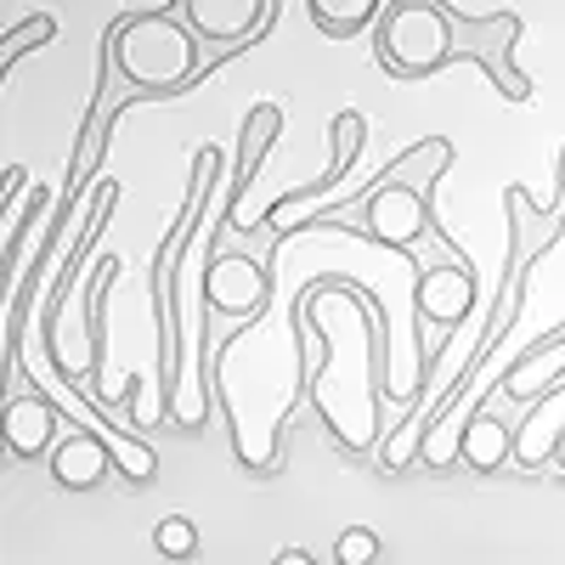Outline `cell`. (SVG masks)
Segmentation results:
<instances>
[{
    "mask_svg": "<svg viewBox=\"0 0 565 565\" xmlns=\"http://www.w3.org/2000/svg\"><path fill=\"white\" fill-rule=\"evenodd\" d=\"M503 226H509V255H503V277H498V295H492L487 328L476 334L469 356L452 367V380H447L441 391L424 396V407L402 413L396 436H391V441H385V452H380V463H385V469H407L418 452L430 458V452L441 447V424L458 413V402H463L469 391L481 385L487 362H492V356H498V345L514 334V322L526 317V300H532V271H537V260L565 238V210L537 204L521 181H509V186H503Z\"/></svg>",
    "mask_w": 565,
    "mask_h": 565,
    "instance_id": "cell-1",
    "label": "cell"
},
{
    "mask_svg": "<svg viewBox=\"0 0 565 565\" xmlns=\"http://www.w3.org/2000/svg\"><path fill=\"white\" fill-rule=\"evenodd\" d=\"M521 12H487L469 18L452 0H391L373 23V63L396 85H424L458 63L481 68L503 103H532L537 85L521 68Z\"/></svg>",
    "mask_w": 565,
    "mask_h": 565,
    "instance_id": "cell-2",
    "label": "cell"
},
{
    "mask_svg": "<svg viewBox=\"0 0 565 565\" xmlns=\"http://www.w3.org/2000/svg\"><path fill=\"white\" fill-rule=\"evenodd\" d=\"M458 148L447 136H424L413 141V148H402L380 175H373L367 186H356V193L334 199L328 210H306L300 221H271L277 238H306V232H345V238H362L373 249H391L407 260V271L424 266L418 244H430L441 232V210H436V181L452 170Z\"/></svg>",
    "mask_w": 565,
    "mask_h": 565,
    "instance_id": "cell-3",
    "label": "cell"
},
{
    "mask_svg": "<svg viewBox=\"0 0 565 565\" xmlns=\"http://www.w3.org/2000/svg\"><path fill=\"white\" fill-rule=\"evenodd\" d=\"M232 181L226 175V159L215 141L193 153V170H186V193L159 238V255H153V271H148V295H153V322H159V424H181L186 402H181V260L193 249V238L221 215L215 210V186Z\"/></svg>",
    "mask_w": 565,
    "mask_h": 565,
    "instance_id": "cell-4",
    "label": "cell"
},
{
    "mask_svg": "<svg viewBox=\"0 0 565 565\" xmlns=\"http://www.w3.org/2000/svg\"><path fill=\"white\" fill-rule=\"evenodd\" d=\"M103 52L114 57L119 79L136 90H153L159 103H175L186 90H199L215 74L210 45L193 34L175 7H148V12H125L108 23Z\"/></svg>",
    "mask_w": 565,
    "mask_h": 565,
    "instance_id": "cell-5",
    "label": "cell"
},
{
    "mask_svg": "<svg viewBox=\"0 0 565 565\" xmlns=\"http://www.w3.org/2000/svg\"><path fill=\"white\" fill-rule=\"evenodd\" d=\"M277 300V266L249 255L238 232L210 221V249H204V311L210 317H255L266 322Z\"/></svg>",
    "mask_w": 565,
    "mask_h": 565,
    "instance_id": "cell-6",
    "label": "cell"
},
{
    "mask_svg": "<svg viewBox=\"0 0 565 565\" xmlns=\"http://www.w3.org/2000/svg\"><path fill=\"white\" fill-rule=\"evenodd\" d=\"M476 300H481V277H476V260H469L452 232L436 238V255L413 271V322L418 328H441V334H458V328L476 317Z\"/></svg>",
    "mask_w": 565,
    "mask_h": 565,
    "instance_id": "cell-7",
    "label": "cell"
},
{
    "mask_svg": "<svg viewBox=\"0 0 565 565\" xmlns=\"http://www.w3.org/2000/svg\"><path fill=\"white\" fill-rule=\"evenodd\" d=\"M170 7L193 23V34L210 45L215 68L244 57L249 45H260L277 23V0H170Z\"/></svg>",
    "mask_w": 565,
    "mask_h": 565,
    "instance_id": "cell-8",
    "label": "cell"
},
{
    "mask_svg": "<svg viewBox=\"0 0 565 565\" xmlns=\"http://www.w3.org/2000/svg\"><path fill=\"white\" fill-rule=\"evenodd\" d=\"M12 380H18V391L7 396V413H0L7 452H12V458H52V447H57V418H63L57 385L34 380L29 367H18Z\"/></svg>",
    "mask_w": 565,
    "mask_h": 565,
    "instance_id": "cell-9",
    "label": "cell"
},
{
    "mask_svg": "<svg viewBox=\"0 0 565 565\" xmlns=\"http://www.w3.org/2000/svg\"><path fill=\"white\" fill-rule=\"evenodd\" d=\"M277 136H282V103H255V108L244 114V130H238V170H232L226 199H221V215H215L221 226H232V232L249 226V221H244V199H249V186H255L266 153L277 148Z\"/></svg>",
    "mask_w": 565,
    "mask_h": 565,
    "instance_id": "cell-10",
    "label": "cell"
},
{
    "mask_svg": "<svg viewBox=\"0 0 565 565\" xmlns=\"http://www.w3.org/2000/svg\"><path fill=\"white\" fill-rule=\"evenodd\" d=\"M328 141H334V159H328V170L317 175V181H306V186H289L271 210H266V221H289L295 210H306V204H317V199H328L334 186L356 170V159H362V148H367V119L356 114V108H340L334 119H328Z\"/></svg>",
    "mask_w": 565,
    "mask_h": 565,
    "instance_id": "cell-11",
    "label": "cell"
},
{
    "mask_svg": "<svg viewBox=\"0 0 565 565\" xmlns=\"http://www.w3.org/2000/svg\"><path fill=\"white\" fill-rule=\"evenodd\" d=\"M45 463H52V481L63 492H97L119 469V452H114V441L97 430V424H74L68 436H57V447H52Z\"/></svg>",
    "mask_w": 565,
    "mask_h": 565,
    "instance_id": "cell-12",
    "label": "cell"
},
{
    "mask_svg": "<svg viewBox=\"0 0 565 565\" xmlns=\"http://www.w3.org/2000/svg\"><path fill=\"white\" fill-rule=\"evenodd\" d=\"M125 271V260L119 255H103L97 266L85 271V385H90V396H103V362H108V328H103V300H108V289H114V277ZM108 402V396H103Z\"/></svg>",
    "mask_w": 565,
    "mask_h": 565,
    "instance_id": "cell-13",
    "label": "cell"
},
{
    "mask_svg": "<svg viewBox=\"0 0 565 565\" xmlns=\"http://www.w3.org/2000/svg\"><path fill=\"white\" fill-rule=\"evenodd\" d=\"M452 452L476 469V476H492V469H503L514 458V436H509V424L498 413H487V402H476V407H469V418H463Z\"/></svg>",
    "mask_w": 565,
    "mask_h": 565,
    "instance_id": "cell-14",
    "label": "cell"
},
{
    "mask_svg": "<svg viewBox=\"0 0 565 565\" xmlns=\"http://www.w3.org/2000/svg\"><path fill=\"white\" fill-rule=\"evenodd\" d=\"M391 0H306V18L322 40H356L380 23Z\"/></svg>",
    "mask_w": 565,
    "mask_h": 565,
    "instance_id": "cell-15",
    "label": "cell"
},
{
    "mask_svg": "<svg viewBox=\"0 0 565 565\" xmlns=\"http://www.w3.org/2000/svg\"><path fill=\"white\" fill-rule=\"evenodd\" d=\"M52 186L45 181H29V193H18L12 204H7V266H12V277L23 271V244H29V226H45L52 221Z\"/></svg>",
    "mask_w": 565,
    "mask_h": 565,
    "instance_id": "cell-16",
    "label": "cell"
},
{
    "mask_svg": "<svg viewBox=\"0 0 565 565\" xmlns=\"http://www.w3.org/2000/svg\"><path fill=\"white\" fill-rule=\"evenodd\" d=\"M57 29H63V23H57V12H29L23 23H12L7 34H0V68L12 74L29 52H40V45H52V40H57Z\"/></svg>",
    "mask_w": 565,
    "mask_h": 565,
    "instance_id": "cell-17",
    "label": "cell"
},
{
    "mask_svg": "<svg viewBox=\"0 0 565 565\" xmlns=\"http://www.w3.org/2000/svg\"><path fill=\"white\" fill-rule=\"evenodd\" d=\"M559 452H565V413L554 424L532 418V424H521V436H514V458H521V469H543Z\"/></svg>",
    "mask_w": 565,
    "mask_h": 565,
    "instance_id": "cell-18",
    "label": "cell"
},
{
    "mask_svg": "<svg viewBox=\"0 0 565 565\" xmlns=\"http://www.w3.org/2000/svg\"><path fill=\"white\" fill-rule=\"evenodd\" d=\"M559 345H565V322H559V328H548V334H537V340H526L521 351H514V362H503V373H498L492 385H498V391H509V385H521V373H526L532 362H543L548 351H559Z\"/></svg>",
    "mask_w": 565,
    "mask_h": 565,
    "instance_id": "cell-19",
    "label": "cell"
},
{
    "mask_svg": "<svg viewBox=\"0 0 565 565\" xmlns=\"http://www.w3.org/2000/svg\"><path fill=\"white\" fill-rule=\"evenodd\" d=\"M153 548H159L164 559H193V554H199V526L186 521V514H170V521L153 526Z\"/></svg>",
    "mask_w": 565,
    "mask_h": 565,
    "instance_id": "cell-20",
    "label": "cell"
},
{
    "mask_svg": "<svg viewBox=\"0 0 565 565\" xmlns=\"http://www.w3.org/2000/svg\"><path fill=\"white\" fill-rule=\"evenodd\" d=\"M334 559L340 565H373V559H380V537H373L367 526H345L340 543H334Z\"/></svg>",
    "mask_w": 565,
    "mask_h": 565,
    "instance_id": "cell-21",
    "label": "cell"
},
{
    "mask_svg": "<svg viewBox=\"0 0 565 565\" xmlns=\"http://www.w3.org/2000/svg\"><path fill=\"white\" fill-rule=\"evenodd\" d=\"M559 396H565V362H559V367L548 373L543 385H532V391H514L509 402H514V407H526V413H537V407H554Z\"/></svg>",
    "mask_w": 565,
    "mask_h": 565,
    "instance_id": "cell-22",
    "label": "cell"
},
{
    "mask_svg": "<svg viewBox=\"0 0 565 565\" xmlns=\"http://www.w3.org/2000/svg\"><path fill=\"white\" fill-rule=\"evenodd\" d=\"M18 193H29V170H23V164H7V204H12Z\"/></svg>",
    "mask_w": 565,
    "mask_h": 565,
    "instance_id": "cell-23",
    "label": "cell"
},
{
    "mask_svg": "<svg viewBox=\"0 0 565 565\" xmlns=\"http://www.w3.org/2000/svg\"><path fill=\"white\" fill-rule=\"evenodd\" d=\"M554 210H565V141H559V159H554Z\"/></svg>",
    "mask_w": 565,
    "mask_h": 565,
    "instance_id": "cell-24",
    "label": "cell"
},
{
    "mask_svg": "<svg viewBox=\"0 0 565 565\" xmlns=\"http://www.w3.org/2000/svg\"><path fill=\"white\" fill-rule=\"evenodd\" d=\"M277 565H311V554H306V548H282Z\"/></svg>",
    "mask_w": 565,
    "mask_h": 565,
    "instance_id": "cell-25",
    "label": "cell"
}]
</instances>
